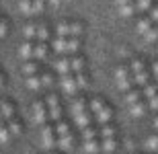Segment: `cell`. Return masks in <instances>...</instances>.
Listing matches in <instances>:
<instances>
[{
    "instance_id": "48",
    "label": "cell",
    "mask_w": 158,
    "mask_h": 154,
    "mask_svg": "<svg viewBox=\"0 0 158 154\" xmlns=\"http://www.w3.org/2000/svg\"><path fill=\"white\" fill-rule=\"evenodd\" d=\"M64 2H72V0H64Z\"/></svg>"
},
{
    "instance_id": "40",
    "label": "cell",
    "mask_w": 158,
    "mask_h": 154,
    "mask_svg": "<svg viewBox=\"0 0 158 154\" xmlns=\"http://www.w3.org/2000/svg\"><path fill=\"white\" fill-rule=\"evenodd\" d=\"M150 21H152V23H158V6H154L152 10H150Z\"/></svg>"
},
{
    "instance_id": "18",
    "label": "cell",
    "mask_w": 158,
    "mask_h": 154,
    "mask_svg": "<svg viewBox=\"0 0 158 154\" xmlns=\"http://www.w3.org/2000/svg\"><path fill=\"white\" fill-rule=\"evenodd\" d=\"M39 72H41V66H39V62H35V60H29V62H25V64H23L25 78H27V76H35V74H39Z\"/></svg>"
},
{
    "instance_id": "23",
    "label": "cell",
    "mask_w": 158,
    "mask_h": 154,
    "mask_svg": "<svg viewBox=\"0 0 158 154\" xmlns=\"http://www.w3.org/2000/svg\"><path fill=\"white\" fill-rule=\"evenodd\" d=\"M82 146H84V150H86L88 154H97V152H101V138L86 140V142H82Z\"/></svg>"
},
{
    "instance_id": "43",
    "label": "cell",
    "mask_w": 158,
    "mask_h": 154,
    "mask_svg": "<svg viewBox=\"0 0 158 154\" xmlns=\"http://www.w3.org/2000/svg\"><path fill=\"white\" fill-rule=\"evenodd\" d=\"M152 74L158 78V62H154V64H152Z\"/></svg>"
},
{
    "instance_id": "1",
    "label": "cell",
    "mask_w": 158,
    "mask_h": 154,
    "mask_svg": "<svg viewBox=\"0 0 158 154\" xmlns=\"http://www.w3.org/2000/svg\"><path fill=\"white\" fill-rule=\"evenodd\" d=\"M88 107H90L93 119L99 123V127L113 121V109H111V105H109L103 97H93V99L88 101Z\"/></svg>"
},
{
    "instance_id": "12",
    "label": "cell",
    "mask_w": 158,
    "mask_h": 154,
    "mask_svg": "<svg viewBox=\"0 0 158 154\" xmlns=\"http://www.w3.org/2000/svg\"><path fill=\"white\" fill-rule=\"evenodd\" d=\"M0 115H2L4 121L17 117V107H15V101H10V99H0Z\"/></svg>"
},
{
    "instance_id": "19",
    "label": "cell",
    "mask_w": 158,
    "mask_h": 154,
    "mask_svg": "<svg viewBox=\"0 0 158 154\" xmlns=\"http://www.w3.org/2000/svg\"><path fill=\"white\" fill-rule=\"evenodd\" d=\"M70 66H72V74H76V72H84L86 68V60L82 58V56H70Z\"/></svg>"
},
{
    "instance_id": "47",
    "label": "cell",
    "mask_w": 158,
    "mask_h": 154,
    "mask_svg": "<svg viewBox=\"0 0 158 154\" xmlns=\"http://www.w3.org/2000/svg\"><path fill=\"white\" fill-rule=\"evenodd\" d=\"M2 121H4V119H2V115H0V123H2Z\"/></svg>"
},
{
    "instance_id": "31",
    "label": "cell",
    "mask_w": 158,
    "mask_h": 154,
    "mask_svg": "<svg viewBox=\"0 0 158 154\" xmlns=\"http://www.w3.org/2000/svg\"><path fill=\"white\" fill-rule=\"evenodd\" d=\"M152 25H154V23H152V21H150L148 17L140 19V23H138V33H140V35H144L148 29H152Z\"/></svg>"
},
{
    "instance_id": "2",
    "label": "cell",
    "mask_w": 158,
    "mask_h": 154,
    "mask_svg": "<svg viewBox=\"0 0 158 154\" xmlns=\"http://www.w3.org/2000/svg\"><path fill=\"white\" fill-rule=\"evenodd\" d=\"M52 48L60 56H76L80 49V37H56Z\"/></svg>"
},
{
    "instance_id": "16",
    "label": "cell",
    "mask_w": 158,
    "mask_h": 154,
    "mask_svg": "<svg viewBox=\"0 0 158 154\" xmlns=\"http://www.w3.org/2000/svg\"><path fill=\"white\" fill-rule=\"evenodd\" d=\"M93 113L90 111H84V113H78V115H74V123L80 127V130H84V127H90L93 125Z\"/></svg>"
},
{
    "instance_id": "3",
    "label": "cell",
    "mask_w": 158,
    "mask_h": 154,
    "mask_svg": "<svg viewBox=\"0 0 158 154\" xmlns=\"http://www.w3.org/2000/svg\"><path fill=\"white\" fill-rule=\"evenodd\" d=\"M99 138H101V150L111 154L117 150V130L113 123L101 125L99 127Z\"/></svg>"
},
{
    "instance_id": "20",
    "label": "cell",
    "mask_w": 158,
    "mask_h": 154,
    "mask_svg": "<svg viewBox=\"0 0 158 154\" xmlns=\"http://www.w3.org/2000/svg\"><path fill=\"white\" fill-rule=\"evenodd\" d=\"M6 125H8V130H10V134H12V138L15 136H21L23 134V121L19 117H12V119H8V121H4Z\"/></svg>"
},
{
    "instance_id": "42",
    "label": "cell",
    "mask_w": 158,
    "mask_h": 154,
    "mask_svg": "<svg viewBox=\"0 0 158 154\" xmlns=\"http://www.w3.org/2000/svg\"><path fill=\"white\" fill-rule=\"evenodd\" d=\"M4 84H6V76H4V72L0 70V89H4Z\"/></svg>"
},
{
    "instance_id": "39",
    "label": "cell",
    "mask_w": 158,
    "mask_h": 154,
    "mask_svg": "<svg viewBox=\"0 0 158 154\" xmlns=\"http://www.w3.org/2000/svg\"><path fill=\"white\" fill-rule=\"evenodd\" d=\"M6 35H8V25H6L4 21H0V39L6 37Z\"/></svg>"
},
{
    "instance_id": "46",
    "label": "cell",
    "mask_w": 158,
    "mask_h": 154,
    "mask_svg": "<svg viewBox=\"0 0 158 154\" xmlns=\"http://www.w3.org/2000/svg\"><path fill=\"white\" fill-rule=\"evenodd\" d=\"M49 154H64V152H62V150H52Z\"/></svg>"
},
{
    "instance_id": "38",
    "label": "cell",
    "mask_w": 158,
    "mask_h": 154,
    "mask_svg": "<svg viewBox=\"0 0 158 154\" xmlns=\"http://www.w3.org/2000/svg\"><path fill=\"white\" fill-rule=\"evenodd\" d=\"M146 105H148V109H150V111H158V95L146 99Z\"/></svg>"
},
{
    "instance_id": "10",
    "label": "cell",
    "mask_w": 158,
    "mask_h": 154,
    "mask_svg": "<svg viewBox=\"0 0 158 154\" xmlns=\"http://www.w3.org/2000/svg\"><path fill=\"white\" fill-rule=\"evenodd\" d=\"M58 84H60V89L64 90L66 95L76 97L78 84H76V78H74V74H62V76L58 78Z\"/></svg>"
},
{
    "instance_id": "36",
    "label": "cell",
    "mask_w": 158,
    "mask_h": 154,
    "mask_svg": "<svg viewBox=\"0 0 158 154\" xmlns=\"http://www.w3.org/2000/svg\"><path fill=\"white\" fill-rule=\"evenodd\" d=\"M19 10L25 15H31V0H19Z\"/></svg>"
},
{
    "instance_id": "13",
    "label": "cell",
    "mask_w": 158,
    "mask_h": 154,
    "mask_svg": "<svg viewBox=\"0 0 158 154\" xmlns=\"http://www.w3.org/2000/svg\"><path fill=\"white\" fill-rule=\"evenodd\" d=\"M53 70L58 72L60 76L62 74H72V66H70V56H62L53 62Z\"/></svg>"
},
{
    "instance_id": "34",
    "label": "cell",
    "mask_w": 158,
    "mask_h": 154,
    "mask_svg": "<svg viewBox=\"0 0 158 154\" xmlns=\"http://www.w3.org/2000/svg\"><path fill=\"white\" fill-rule=\"evenodd\" d=\"M135 12H142V10H148L152 8V0H135Z\"/></svg>"
},
{
    "instance_id": "25",
    "label": "cell",
    "mask_w": 158,
    "mask_h": 154,
    "mask_svg": "<svg viewBox=\"0 0 158 154\" xmlns=\"http://www.w3.org/2000/svg\"><path fill=\"white\" fill-rule=\"evenodd\" d=\"M74 78H76L78 90H82V89H88V84H90V78H88L86 70H84V72H76V74H74Z\"/></svg>"
},
{
    "instance_id": "4",
    "label": "cell",
    "mask_w": 158,
    "mask_h": 154,
    "mask_svg": "<svg viewBox=\"0 0 158 154\" xmlns=\"http://www.w3.org/2000/svg\"><path fill=\"white\" fill-rule=\"evenodd\" d=\"M129 72H131V78H134V84H138V86H146L148 82H150V72H148L146 64L142 62V60H131L129 62Z\"/></svg>"
},
{
    "instance_id": "5",
    "label": "cell",
    "mask_w": 158,
    "mask_h": 154,
    "mask_svg": "<svg viewBox=\"0 0 158 154\" xmlns=\"http://www.w3.org/2000/svg\"><path fill=\"white\" fill-rule=\"evenodd\" d=\"M41 144L43 148H47L49 152L52 150H58V131H56V125L49 121V123L41 125Z\"/></svg>"
},
{
    "instance_id": "9",
    "label": "cell",
    "mask_w": 158,
    "mask_h": 154,
    "mask_svg": "<svg viewBox=\"0 0 158 154\" xmlns=\"http://www.w3.org/2000/svg\"><path fill=\"white\" fill-rule=\"evenodd\" d=\"M31 113H33V121H35L37 125L49 123V113H47V105H45L43 99L33 101V105H31Z\"/></svg>"
},
{
    "instance_id": "28",
    "label": "cell",
    "mask_w": 158,
    "mask_h": 154,
    "mask_svg": "<svg viewBox=\"0 0 158 154\" xmlns=\"http://www.w3.org/2000/svg\"><path fill=\"white\" fill-rule=\"evenodd\" d=\"M12 140V134H10V130H8V125L2 121L0 123V144H8Z\"/></svg>"
},
{
    "instance_id": "17",
    "label": "cell",
    "mask_w": 158,
    "mask_h": 154,
    "mask_svg": "<svg viewBox=\"0 0 158 154\" xmlns=\"http://www.w3.org/2000/svg\"><path fill=\"white\" fill-rule=\"evenodd\" d=\"M125 95V103H127L129 107L135 105V103L144 101V95H142V89H138V86H134L131 90H127V93H123Z\"/></svg>"
},
{
    "instance_id": "11",
    "label": "cell",
    "mask_w": 158,
    "mask_h": 154,
    "mask_svg": "<svg viewBox=\"0 0 158 154\" xmlns=\"http://www.w3.org/2000/svg\"><path fill=\"white\" fill-rule=\"evenodd\" d=\"M76 148V134L70 131V134H64V136L58 138V150L62 152H72Z\"/></svg>"
},
{
    "instance_id": "50",
    "label": "cell",
    "mask_w": 158,
    "mask_h": 154,
    "mask_svg": "<svg viewBox=\"0 0 158 154\" xmlns=\"http://www.w3.org/2000/svg\"><path fill=\"white\" fill-rule=\"evenodd\" d=\"M156 154H158V150H156Z\"/></svg>"
},
{
    "instance_id": "22",
    "label": "cell",
    "mask_w": 158,
    "mask_h": 154,
    "mask_svg": "<svg viewBox=\"0 0 158 154\" xmlns=\"http://www.w3.org/2000/svg\"><path fill=\"white\" fill-rule=\"evenodd\" d=\"M39 74H41V72H39ZM39 74L25 78V84H27V89H31V90H41V89H43V82H41V76H39Z\"/></svg>"
},
{
    "instance_id": "41",
    "label": "cell",
    "mask_w": 158,
    "mask_h": 154,
    "mask_svg": "<svg viewBox=\"0 0 158 154\" xmlns=\"http://www.w3.org/2000/svg\"><path fill=\"white\" fill-rule=\"evenodd\" d=\"M115 2H117V6L121 8V6H127V4H131L134 0H115Z\"/></svg>"
},
{
    "instance_id": "44",
    "label": "cell",
    "mask_w": 158,
    "mask_h": 154,
    "mask_svg": "<svg viewBox=\"0 0 158 154\" xmlns=\"http://www.w3.org/2000/svg\"><path fill=\"white\" fill-rule=\"evenodd\" d=\"M47 2H49V4H53V6H60L64 0H47Z\"/></svg>"
},
{
    "instance_id": "49",
    "label": "cell",
    "mask_w": 158,
    "mask_h": 154,
    "mask_svg": "<svg viewBox=\"0 0 158 154\" xmlns=\"http://www.w3.org/2000/svg\"><path fill=\"white\" fill-rule=\"evenodd\" d=\"M0 21H2V17H0Z\"/></svg>"
},
{
    "instance_id": "24",
    "label": "cell",
    "mask_w": 158,
    "mask_h": 154,
    "mask_svg": "<svg viewBox=\"0 0 158 154\" xmlns=\"http://www.w3.org/2000/svg\"><path fill=\"white\" fill-rule=\"evenodd\" d=\"M146 111H148L146 101H140V103H135V105L129 107V113H131L134 117H144V115H146Z\"/></svg>"
},
{
    "instance_id": "21",
    "label": "cell",
    "mask_w": 158,
    "mask_h": 154,
    "mask_svg": "<svg viewBox=\"0 0 158 154\" xmlns=\"http://www.w3.org/2000/svg\"><path fill=\"white\" fill-rule=\"evenodd\" d=\"M49 56V45L47 43H35V53H33V60L39 62V60H45Z\"/></svg>"
},
{
    "instance_id": "26",
    "label": "cell",
    "mask_w": 158,
    "mask_h": 154,
    "mask_svg": "<svg viewBox=\"0 0 158 154\" xmlns=\"http://www.w3.org/2000/svg\"><path fill=\"white\" fill-rule=\"evenodd\" d=\"M80 138H82V142H86V140H94V138H99V130H97L94 125L84 127V130H80Z\"/></svg>"
},
{
    "instance_id": "29",
    "label": "cell",
    "mask_w": 158,
    "mask_h": 154,
    "mask_svg": "<svg viewBox=\"0 0 158 154\" xmlns=\"http://www.w3.org/2000/svg\"><path fill=\"white\" fill-rule=\"evenodd\" d=\"M37 29H39V25H37V23H29L27 27H25V37H27V41L37 39Z\"/></svg>"
},
{
    "instance_id": "15",
    "label": "cell",
    "mask_w": 158,
    "mask_h": 154,
    "mask_svg": "<svg viewBox=\"0 0 158 154\" xmlns=\"http://www.w3.org/2000/svg\"><path fill=\"white\" fill-rule=\"evenodd\" d=\"M33 53H35V41H25L21 48H19V58L29 62L33 60Z\"/></svg>"
},
{
    "instance_id": "27",
    "label": "cell",
    "mask_w": 158,
    "mask_h": 154,
    "mask_svg": "<svg viewBox=\"0 0 158 154\" xmlns=\"http://www.w3.org/2000/svg\"><path fill=\"white\" fill-rule=\"evenodd\" d=\"M144 148H146L148 152L156 154V150H158V134H152V136H148V138H146V142H144Z\"/></svg>"
},
{
    "instance_id": "51",
    "label": "cell",
    "mask_w": 158,
    "mask_h": 154,
    "mask_svg": "<svg viewBox=\"0 0 158 154\" xmlns=\"http://www.w3.org/2000/svg\"><path fill=\"white\" fill-rule=\"evenodd\" d=\"M156 80H158V78H156Z\"/></svg>"
},
{
    "instance_id": "30",
    "label": "cell",
    "mask_w": 158,
    "mask_h": 154,
    "mask_svg": "<svg viewBox=\"0 0 158 154\" xmlns=\"http://www.w3.org/2000/svg\"><path fill=\"white\" fill-rule=\"evenodd\" d=\"M47 41H49V29L45 25H39V29H37V43H47Z\"/></svg>"
},
{
    "instance_id": "33",
    "label": "cell",
    "mask_w": 158,
    "mask_h": 154,
    "mask_svg": "<svg viewBox=\"0 0 158 154\" xmlns=\"http://www.w3.org/2000/svg\"><path fill=\"white\" fill-rule=\"evenodd\" d=\"M144 39H146V41H150V43L158 41V25H156V27H152V29H148L146 33H144Z\"/></svg>"
},
{
    "instance_id": "7",
    "label": "cell",
    "mask_w": 158,
    "mask_h": 154,
    "mask_svg": "<svg viewBox=\"0 0 158 154\" xmlns=\"http://www.w3.org/2000/svg\"><path fill=\"white\" fill-rule=\"evenodd\" d=\"M47 105V113H49V121L52 123H56V121H60L62 119V103H60V97L56 95V93H49V95L43 99Z\"/></svg>"
},
{
    "instance_id": "8",
    "label": "cell",
    "mask_w": 158,
    "mask_h": 154,
    "mask_svg": "<svg viewBox=\"0 0 158 154\" xmlns=\"http://www.w3.org/2000/svg\"><path fill=\"white\" fill-rule=\"evenodd\" d=\"M84 27L78 21H62L58 25V37H80Z\"/></svg>"
},
{
    "instance_id": "35",
    "label": "cell",
    "mask_w": 158,
    "mask_h": 154,
    "mask_svg": "<svg viewBox=\"0 0 158 154\" xmlns=\"http://www.w3.org/2000/svg\"><path fill=\"white\" fill-rule=\"evenodd\" d=\"M47 0H31V15H37V12L43 10Z\"/></svg>"
},
{
    "instance_id": "6",
    "label": "cell",
    "mask_w": 158,
    "mask_h": 154,
    "mask_svg": "<svg viewBox=\"0 0 158 154\" xmlns=\"http://www.w3.org/2000/svg\"><path fill=\"white\" fill-rule=\"evenodd\" d=\"M115 80H117V86L121 93H127V90H131L135 86L131 72H129V66H117L115 68Z\"/></svg>"
},
{
    "instance_id": "45",
    "label": "cell",
    "mask_w": 158,
    "mask_h": 154,
    "mask_svg": "<svg viewBox=\"0 0 158 154\" xmlns=\"http://www.w3.org/2000/svg\"><path fill=\"white\" fill-rule=\"evenodd\" d=\"M154 130L158 131V115H156V117H154Z\"/></svg>"
},
{
    "instance_id": "37",
    "label": "cell",
    "mask_w": 158,
    "mask_h": 154,
    "mask_svg": "<svg viewBox=\"0 0 158 154\" xmlns=\"http://www.w3.org/2000/svg\"><path fill=\"white\" fill-rule=\"evenodd\" d=\"M119 10H121L123 17H131V15H135V4L131 2V4H127V6H121Z\"/></svg>"
},
{
    "instance_id": "32",
    "label": "cell",
    "mask_w": 158,
    "mask_h": 154,
    "mask_svg": "<svg viewBox=\"0 0 158 154\" xmlns=\"http://www.w3.org/2000/svg\"><path fill=\"white\" fill-rule=\"evenodd\" d=\"M41 82H43V86H52L53 84V72H49V70H41Z\"/></svg>"
},
{
    "instance_id": "14",
    "label": "cell",
    "mask_w": 158,
    "mask_h": 154,
    "mask_svg": "<svg viewBox=\"0 0 158 154\" xmlns=\"http://www.w3.org/2000/svg\"><path fill=\"white\" fill-rule=\"evenodd\" d=\"M70 111H72V117L78 115V113H84V111H90V107H88V101L84 97H74V101L70 105Z\"/></svg>"
}]
</instances>
